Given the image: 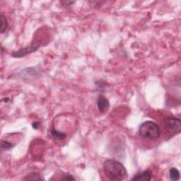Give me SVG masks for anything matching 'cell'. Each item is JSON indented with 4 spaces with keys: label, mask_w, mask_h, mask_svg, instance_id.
Returning <instances> with one entry per match:
<instances>
[{
    "label": "cell",
    "mask_w": 181,
    "mask_h": 181,
    "mask_svg": "<svg viewBox=\"0 0 181 181\" xmlns=\"http://www.w3.org/2000/svg\"><path fill=\"white\" fill-rule=\"evenodd\" d=\"M103 171L110 180L120 181L127 178V172L125 166L118 161L106 160L103 163Z\"/></svg>",
    "instance_id": "6da1fadb"
},
{
    "label": "cell",
    "mask_w": 181,
    "mask_h": 181,
    "mask_svg": "<svg viewBox=\"0 0 181 181\" xmlns=\"http://www.w3.org/2000/svg\"><path fill=\"white\" fill-rule=\"evenodd\" d=\"M139 132L142 137L149 140H155L161 135V130L157 123L152 121H146L140 125Z\"/></svg>",
    "instance_id": "7a4b0ae2"
},
{
    "label": "cell",
    "mask_w": 181,
    "mask_h": 181,
    "mask_svg": "<svg viewBox=\"0 0 181 181\" xmlns=\"http://www.w3.org/2000/svg\"><path fill=\"white\" fill-rule=\"evenodd\" d=\"M164 127L168 133H180L181 130V121L179 118H166L164 120Z\"/></svg>",
    "instance_id": "3957f363"
},
{
    "label": "cell",
    "mask_w": 181,
    "mask_h": 181,
    "mask_svg": "<svg viewBox=\"0 0 181 181\" xmlns=\"http://www.w3.org/2000/svg\"><path fill=\"white\" fill-rule=\"evenodd\" d=\"M38 47H39V44H34V45L31 44V45H30L28 47H27V48L20 49L19 50H18L17 52H15V53H12V56H13L14 58H22V57L26 55V54L36 51L37 50H38Z\"/></svg>",
    "instance_id": "277c9868"
},
{
    "label": "cell",
    "mask_w": 181,
    "mask_h": 181,
    "mask_svg": "<svg viewBox=\"0 0 181 181\" xmlns=\"http://www.w3.org/2000/svg\"><path fill=\"white\" fill-rule=\"evenodd\" d=\"M97 106L101 113H106L110 108V103L108 98L103 95H100L97 98Z\"/></svg>",
    "instance_id": "5b68a950"
},
{
    "label": "cell",
    "mask_w": 181,
    "mask_h": 181,
    "mask_svg": "<svg viewBox=\"0 0 181 181\" xmlns=\"http://www.w3.org/2000/svg\"><path fill=\"white\" fill-rule=\"evenodd\" d=\"M152 173L150 170H145V171L139 173L132 178L133 181H149L152 180Z\"/></svg>",
    "instance_id": "8992f818"
},
{
    "label": "cell",
    "mask_w": 181,
    "mask_h": 181,
    "mask_svg": "<svg viewBox=\"0 0 181 181\" xmlns=\"http://www.w3.org/2000/svg\"><path fill=\"white\" fill-rule=\"evenodd\" d=\"M50 137L55 139V140H63V139L65 138L67 136L65 133L59 132V131L57 130L54 128L50 130Z\"/></svg>",
    "instance_id": "52a82bcc"
},
{
    "label": "cell",
    "mask_w": 181,
    "mask_h": 181,
    "mask_svg": "<svg viewBox=\"0 0 181 181\" xmlns=\"http://www.w3.org/2000/svg\"><path fill=\"white\" fill-rule=\"evenodd\" d=\"M170 178L173 181H176L180 178V172L177 168H172L169 171Z\"/></svg>",
    "instance_id": "ba28073f"
},
{
    "label": "cell",
    "mask_w": 181,
    "mask_h": 181,
    "mask_svg": "<svg viewBox=\"0 0 181 181\" xmlns=\"http://www.w3.org/2000/svg\"><path fill=\"white\" fill-rule=\"evenodd\" d=\"M24 180H43L41 178V175L39 173H31L27 175L26 177L24 178Z\"/></svg>",
    "instance_id": "9c48e42d"
},
{
    "label": "cell",
    "mask_w": 181,
    "mask_h": 181,
    "mask_svg": "<svg viewBox=\"0 0 181 181\" xmlns=\"http://www.w3.org/2000/svg\"><path fill=\"white\" fill-rule=\"evenodd\" d=\"M0 24H1V28H0V31L2 33L6 31L8 26V23H7V20L3 14H1L0 16Z\"/></svg>",
    "instance_id": "30bf717a"
},
{
    "label": "cell",
    "mask_w": 181,
    "mask_h": 181,
    "mask_svg": "<svg viewBox=\"0 0 181 181\" xmlns=\"http://www.w3.org/2000/svg\"><path fill=\"white\" fill-rule=\"evenodd\" d=\"M14 146V144H12L11 143H10L9 142H7V141H4V140H2V142H1V147L2 149H11Z\"/></svg>",
    "instance_id": "8fae6325"
},
{
    "label": "cell",
    "mask_w": 181,
    "mask_h": 181,
    "mask_svg": "<svg viewBox=\"0 0 181 181\" xmlns=\"http://www.w3.org/2000/svg\"><path fill=\"white\" fill-rule=\"evenodd\" d=\"M62 180H75V178H74L71 175L67 174L65 176L62 178Z\"/></svg>",
    "instance_id": "7c38bea8"
},
{
    "label": "cell",
    "mask_w": 181,
    "mask_h": 181,
    "mask_svg": "<svg viewBox=\"0 0 181 181\" xmlns=\"http://www.w3.org/2000/svg\"><path fill=\"white\" fill-rule=\"evenodd\" d=\"M62 3L63 4H66L65 6H70L71 4H74V2H62Z\"/></svg>",
    "instance_id": "4fadbf2b"
},
{
    "label": "cell",
    "mask_w": 181,
    "mask_h": 181,
    "mask_svg": "<svg viewBox=\"0 0 181 181\" xmlns=\"http://www.w3.org/2000/svg\"><path fill=\"white\" fill-rule=\"evenodd\" d=\"M38 122H35V123H33V127L34 128V129H37L38 128Z\"/></svg>",
    "instance_id": "5bb4252c"
}]
</instances>
